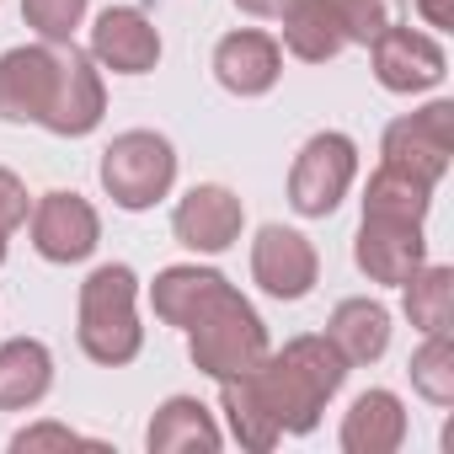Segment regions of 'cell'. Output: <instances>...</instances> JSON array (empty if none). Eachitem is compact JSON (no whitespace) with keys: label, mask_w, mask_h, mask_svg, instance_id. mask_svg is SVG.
I'll return each mask as SVG.
<instances>
[{"label":"cell","mask_w":454,"mask_h":454,"mask_svg":"<svg viewBox=\"0 0 454 454\" xmlns=\"http://www.w3.org/2000/svg\"><path fill=\"white\" fill-rule=\"evenodd\" d=\"M107 113V86L102 70L86 49L59 43V75H54V97L43 107V129L59 139H86Z\"/></svg>","instance_id":"cell-8"},{"label":"cell","mask_w":454,"mask_h":454,"mask_svg":"<svg viewBox=\"0 0 454 454\" xmlns=\"http://www.w3.org/2000/svg\"><path fill=\"white\" fill-rule=\"evenodd\" d=\"M91 59L113 75H145L160 59V33L134 6H107L91 27Z\"/></svg>","instance_id":"cell-15"},{"label":"cell","mask_w":454,"mask_h":454,"mask_svg":"<svg viewBox=\"0 0 454 454\" xmlns=\"http://www.w3.org/2000/svg\"><path fill=\"white\" fill-rule=\"evenodd\" d=\"M139 278L129 262H102L91 268V278L81 284V316H75V342L91 364L123 369L139 358L145 348V326H139Z\"/></svg>","instance_id":"cell-3"},{"label":"cell","mask_w":454,"mask_h":454,"mask_svg":"<svg viewBox=\"0 0 454 454\" xmlns=\"http://www.w3.org/2000/svg\"><path fill=\"white\" fill-rule=\"evenodd\" d=\"M337 17L348 43H374L380 33H390L395 22H406V0H337Z\"/></svg>","instance_id":"cell-26"},{"label":"cell","mask_w":454,"mask_h":454,"mask_svg":"<svg viewBox=\"0 0 454 454\" xmlns=\"http://www.w3.org/2000/svg\"><path fill=\"white\" fill-rule=\"evenodd\" d=\"M353 262L369 284H406L422 262H427V241H422V224H406V219H380V214H364L358 236H353Z\"/></svg>","instance_id":"cell-11"},{"label":"cell","mask_w":454,"mask_h":454,"mask_svg":"<svg viewBox=\"0 0 454 454\" xmlns=\"http://www.w3.org/2000/svg\"><path fill=\"white\" fill-rule=\"evenodd\" d=\"M86 17V0H22V22L43 43H70Z\"/></svg>","instance_id":"cell-27"},{"label":"cell","mask_w":454,"mask_h":454,"mask_svg":"<svg viewBox=\"0 0 454 454\" xmlns=\"http://www.w3.org/2000/svg\"><path fill=\"white\" fill-rule=\"evenodd\" d=\"M406 443V406L395 390H364L353 395L342 417V449L348 454H395Z\"/></svg>","instance_id":"cell-16"},{"label":"cell","mask_w":454,"mask_h":454,"mask_svg":"<svg viewBox=\"0 0 454 454\" xmlns=\"http://www.w3.org/2000/svg\"><path fill=\"white\" fill-rule=\"evenodd\" d=\"M219 406H224V422H231L236 443H241V449H252V454H268V449L284 438V427H278V422H273V411L262 406V395H257V385H252V374H247V369L219 380Z\"/></svg>","instance_id":"cell-21"},{"label":"cell","mask_w":454,"mask_h":454,"mask_svg":"<svg viewBox=\"0 0 454 454\" xmlns=\"http://www.w3.org/2000/svg\"><path fill=\"white\" fill-rule=\"evenodd\" d=\"M247 374H252L262 406L273 411V422L284 433H316L321 411L332 406V395L348 380V358L321 332V337H289L278 353L268 348V358L252 364Z\"/></svg>","instance_id":"cell-1"},{"label":"cell","mask_w":454,"mask_h":454,"mask_svg":"<svg viewBox=\"0 0 454 454\" xmlns=\"http://www.w3.org/2000/svg\"><path fill=\"white\" fill-rule=\"evenodd\" d=\"M406 374H411V390H417L422 401L454 406V342H449V332H427L422 348L411 353Z\"/></svg>","instance_id":"cell-25"},{"label":"cell","mask_w":454,"mask_h":454,"mask_svg":"<svg viewBox=\"0 0 454 454\" xmlns=\"http://www.w3.org/2000/svg\"><path fill=\"white\" fill-rule=\"evenodd\" d=\"M284 75V49L273 33L236 27L214 43V81L231 97H268Z\"/></svg>","instance_id":"cell-14"},{"label":"cell","mask_w":454,"mask_h":454,"mask_svg":"<svg viewBox=\"0 0 454 454\" xmlns=\"http://www.w3.org/2000/svg\"><path fill=\"white\" fill-rule=\"evenodd\" d=\"M353 176H358V145H353L348 134H337V129L310 134V139L300 145L294 166H289V203H294V214L326 219V214L348 198Z\"/></svg>","instance_id":"cell-5"},{"label":"cell","mask_w":454,"mask_h":454,"mask_svg":"<svg viewBox=\"0 0 454 454\" xmlns=\"http://www.w3.org/2000/svg\"><path fill=\"white\" fill-rule=\"evenodd\" d=\"M236 6H241L247 17H278V12L289 6V0H236Z\"/></svg>","instance_id":"cell-31"},{"label":"cell","mask_w":454,"mask_h":454,"mask_svg":"<svg viewBox=\"0 0 454 454\" xmlns=\"http://www.w3.org/2000/svg\"><path fill=\"white\" fill-rule=\"evenodd\" d=\"M401 305H406V321L427 337V332H449L454 321V268L443 262H422L406 284H401Z\"/></svg>","instance_id":"cell-23"},{"label":"cell","mask_w":454,"mask_h":454,"mask_svg":"<svg viewBox=\"0 0 454 454\" xmlns=\"http://www.w3.org/2000/svg\"><path fill=\"white\" fill-rule=\"evenodd\" d=\"M284 22V49L305 65H326L348 49V33H342V17H337V0H289L278 12Z\"/></svg>","instance_id":"cell-19"},{"label":"cell","mask_w":454,"mask_h":454,"mask_svg":"<svg viewBox=\"0 0 454 454\" xmlns=\"http://www.w3.org/2000/svg\"><path fill=\"white\" fill-rule=\"evenodd\" d=\"M224 433L214 422V411L198 395H166L145 427V449L150 454H182V449H219Z\"/></svg>","instance_id":"cell-18"},{"label":"cell","mask_w":454,"mask_h":454,"mask_svg":"<svg viewBox=\"0 0 454 454\" xmlns=\"http://www.w3.org/2000/svg\"><path fill=\"white\" fill-rule=\"evenodd\" d=\"M433 208V187L395 171V166H380L364 187V214H380V219H406V224H422Z\"/></svg>","instance_id":"cell-24"},{"label":"cell","mask_w":454,"mask_h":454,"mask_svg":"<svg viewBox=\"0 0 454 454\" xmlns=\"http://www.w3.org/2000/svg\"><path fill=\"white\" fill-rule=\"evenodd\" d=\"M326 337L332 348L348 358V369H364V364H380L385 348H390V310L369 294H353L332 310L326 321Z\"/></svg>","instance_id":"cell-17"},{"label":"cell","mask_w":454,"mask_h":454,"mask_svg":"<svg viewBox=\"0 0 454 454\" xmlns=\"http://www.w3.org/2000/svg\"><path fill=\"white\" fill-rule=\"evenodd\" d=\"M27 231H33V247H38L43 262L70 268V262H86V257L97 252V241H102V219H97V208H91L81 192L54 187V192H43V198L33 203Z\"/></svg>","instance_id":"cell-7"},{"label":"cell","mask_w":454,"mask_h":454,"mask_svg":"<svg viewBox=\"0 0 454 454\" xmlns=\"http://www.w3.org/2000/svg\"><path fill=\"white\" fill-rule=\"evenodd\" d=\"M449 155H454V102H443V97L395 118L380 139V166H395V171H406L427 187L443 182Z\"/></svg>","instance_id":"cell-6"},{"label":"cell","mask_w":454,"mask_h":454,"mask_svg":"<svg viewBox=\"0 0 454 454\" xmlns=\"http://www.w3.org/2000/svg\"><path fill=\"white\" fill-rule=\"evenodd\" d=\"M417 12H422V22L427 27H454V0H417Z\"/></svg>","instance_id":"cell-30"},{"label":"cell","mask_w":454,"mask_h":454,"mask_svg":"<svg viewBox=\"0 0 454 454\" xmlns=\"http://www.w3.org/2000/svg\"><path fill=\"white\" fill-rule=\"evenodd\" d=\"M97 176H102V187H107V198L118 208L145 214V208H155L171 192V182H176V150L155 129H129V134H118L102 150Z\"/></svg>","instance_id":"cell-4"},{"label":"cell","mask_w":454,"mask_h":454,"mask_svg":"<svg viewBox=\"0 0 454 454\" xmlns=\"http://www.w3.org/2000/svg\"><path fill=\"white\" fill-rule=\"evenodd\" d=\"M59 75V43H22L0 54V118L6 123H43V107L54 97Z\"/></svg>","instance_id":"cell-13"},{"label":"cell","mask_w":454,"mask_h":454,"mask_svg":"<svg viewBox=\"0 0 454 454\" xmlns=\"http://www.w3.org/2000/svg\"><path fill=\"white\" fill-rule=\"evenodd\" d=\"M187 332V358H192V369H203L208 380H224V374H241V369H252V364H262L268 358V326H262V316H257V305L224 278L203 305H198V316L182 326Z\"/></svg>","instance_id":"cell-2"},{"label":"cell","mask_w":454,"mask_h":454,"mask_svg":"<svg viewBox=\"0 0 454 454\" xmlns=\"http://www.w3.org/2000/svg\"><path fill=\"white\" fill-rule=\"evenodd\" d=\"M369 59H374V81L395 97H417V91H433L449 70L443 59V43L433 33H417L406 22H395L390 33H380L369 43Z\"/></svg>","instance_id":"cell-10"},{"label":"cell","mask_w":454,"mask_h":454,"mask_svg":"<svg viewBox=\"0 0 454 454\" xmlns=\"http://www.w3.org/2000/svg\"><path fill=\"white\" fill-rule=\"evenodd\" d=\"M241 224H247V208L231 187H219V182H198L176 198L171 208V236L198 252V257H219V252H231L241 241Z\"/></svg>","instance_id":"cell-9"},{"label":"cell","mask_w":454,"mask_h":454,"mask_svg":"<svg viewBox=\"0 0 454 454\" xmlns=\"http://www.w3.org/2000/svg\"><path fill=\"white\" fill-rule=\"evenodd\" d=\"M252 278L273 300H305L321 278V257L289 224H262L257 241H252Z\"/></svg>","instance_id":"cell-12"},{"label":"cell","mask_w":454,"mask_h":454,"mask_svg":"<svg viewBox=\"0 0 454 454\" xmlns=\"http://www.w3.org/2000/svg\"><path fill=\"white\" fill-rule=\"evenodd\" d=\"M224 284L219 268H198V262H176V268H160L155 284H150V305L166 326H187L198 316V305Z\"/></svg>","instance_id":"cell-22"},{"label":"cell","mask_w":454,"mask_h":454,"mask_svg":"<svg viewBox=\"0 0 454 454\" xmlns=\"http://www.w3.org/2000/svg\"><path fill=\"white\" fill-rule=\"evenodd\" d=\"M54 390V353L38 337L0 342V411H27Z\"/></svg>","instance_id":"cell-20"},{"label":"cell","mask_w":454,"mask_h":454,"mask_svg":"<svg viewBox=\"0 0 454 454\" xmlns=\"http://www.w3.org/2000/svg\"><path fill=\"white\" fill-rule=\"evenodd\" d=\"M0 262H6V231H0Z\"/></svg>","instance_id":"cell-32"},{"label":"cell","mask_w":454,"mask_h":454,"mask_svg":"<svg viewBox=\"0 0 454 454\" xmlns=\"http://www.w3.org/2000/svg\"><path fill=\"white\" fill-rule=\"evenodd\" d=\"M70 443H81V433H75V427H65V422H33V427H22V433L12 438V449H17V454H38V449H70Z\"/></svg>","instance_id":"cell-29"},{"label":"cell","mask_w":454,"mask_h":454,"mask_svg":"<svg viewBox=\"0 0 454 454\" xmlns=\"http://www.w3.org/2000/svg\"><path fill=\"white\" fill-rule=\"evenodd\" d=\"M27 214H33V198H27V187H22V176L0 166V231H6V236L22 231Z\"/></svg>","instance_id":"cell-28"}]
</instances>
